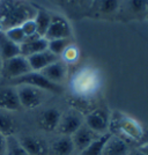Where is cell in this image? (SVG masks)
Masks as SVG:
<instances>
[{
  "label": "cell",
  "mask_w": 148,
  "mask_h": 155,
  "mask_svg": "<svg viewBox=\"0 0 148 155\" xmlns=\"http://www.w3.org/2000/svg\"><path fill=\"white\" fill-rule=\"evenodd\" d=\"M36 9L26 0H0V30L5 31L34 19Z\"/></svg>",
  "instance_id": "cell-1"
},
{
  "label": "cell",
  "mask_w": 148,
  "mask_h": 155,
  "mask_svg": "<svg viewBox=\"0 0 148 155\" xmlns=\"http://www.w3.org/2000/svg\"><path fill=\"white\" fill-rule=\"evenodd\" d=\"M109 130L119 134L117 137L120 138L123 136L132 141H140L145 134V131L138 120L119 111L111 114Z\"/></svg>",
  "instance_id": "cell-2"
},
{
  "label": "cell",
  "mask_w": 148,
  "mask_h": 155,
  "mask_svg": "<svg viewBox=\"0 0 148 155\" xmlns=\"http://www.w3.org/2000/svg\"><path fill=\"white\" fill-rule=\"evenodd\" d=\"M8 86H32V87H36L39 88L44 91H50V93H54V94H59L61 93V87L59 84H56L51 82L50 80H48L41 73V72H35L31 71L29 73H27L22 77H19L13 80H8L6 81Z\"/></svg>",
  "instance_id": "cell-3"
},
{
  "label": "cell",
  "mask_w": 148,
  "mask_h": 155,
  "mask_svg": "<svg viewBox=\"0 0 148 155\" xmlns=\"http://www.w3.org/2000/svg\"><path fill=\"white\" fill-rule=\"evenodd\" d=\"M29 72H31V67L28 63V59L21 54L2 61L1 77L5 79V81L22 77Z\"/></svg>",
  "instance_id": "cell-4"
},
{
  "label": "cell",
  "mask_w": 148,
  "mask_h": 155,
  "mask_svg": "<svg viewBox=\"0 0 148 155\" xmlns=\"http://www.w3.org/2000/svg\"><path fill=\"white\" fill-rule=\"evenodd\" d=\"M16 91L21 107L26 109H35L45 100V91L32 86H19Z\"/></svg>",
  "instance_id": "cell-5"
},
{
  "label": "cell",
  "mask_w": 148,
  "mask_h": 155,
  "mask_svg": "<svg viewBox=\"0 0 148 155\" xmlns=\"http://www.w3.org/2000/svg\"><path fill=\"white\" fill-rule=\"evenodd\" d=\"M72 29L67 20L60 15H52L49 29L45 34L44 38L46 41L58 38H71Z\"/></svg>",
  "instance_id": "cell-6"
},
{
  "label": "cell",
  "mask_w": 148,
  "mask_h": 155,
  "mask_svg": "<svg viewBox=\"0 0 148 155\" xmlns=\"http://www.w3.org/2000/svg\"><path fill=\"white\" fill-rule=\"evenodd\" d=\"M110 123V115L104 109H96L86 117V125L97 134L108 133Z\"/></svg>",
  "instance_id": "cell-7"
},
{
  "label": "cell",
  "mask_w": 148,
  "mask_h": 155,
  "mask_svg": "<svg viewBox=\"0 0 148 155\" xmlns=\"http://www.w3.org/2000/svg\"><path fill=\"white\" fill-rule=\"evenodd\" d=\"M82 125L84 124H82L81 114L75 111V110H70V111H67L65 114L64 116H61L57 130H58L59 133H61L63 136L71 137Z\"/></svg>",
  "instance_id": "cell-8"
},
{
  "label": "cell",
  "mask_w": 148,
  "mask_h": 155,
  "mask_svg": "<svg viewBox=\"0 0 148 155\" xmlns=\"http://www.w3.org/2000/svg\"><path fill=\"white\" fill-rule=\"evenodd\" d=\"M45 50H48V41L44 37H41L37 34L26 37L25 42L20 45V53L26 58Z\"/></svg>",
  "instance_id": "cell-9"
},
{
  "label": "cell",
  "mask_w": 148,
  "mask_h": 155,
  "mask_svg": "<svg viewBox=\"0 0 148 155\" xmlns=\"http://www.w3.org/2000/svg\"><path fill=\"white\" fill-rule=\"evenodd\" d=\"M21 108L22 107L15 87L6 86L0 88V109L5 111H19Z\"/></svg>",
  "instance_id": "cell-10"
},
{
  "label": "cell",
  "mask_w": 148,
  "mask_h": 155,
  "mask_svg": "<svg viewBox=\"0 0 148 155\" xmlns=\"http://www.w3.org/2000/svg\"><path fill=\"white\" fill-rule=\"evenodd\" d=\"M21 146L29 155H48L49 147L43 138L36 136H25L19 139Z\"/></svg>",
  "instance_id": "cell-11"
},
{
  "label": "cell",
  "mask_w": 148,
  "mask_h": 155,
  "mask_svg": "<svg viewBox=\"0 0 148 155\" xmlns=\"http://www.w3.org/2000/svg\"><path fill=\"white\" fill-rule=\"evenodd\" d=\"M97 137L100 136H97V133L91 131L87 125H82L80 129L72 134L71 138L73 145H74V149H77V152L81 153L96 139Z\"/></svg>",
  "instance_id": "cell-12"
},
{
  "label": "cell",
  "mask_w": 148,
  "mask_h": 155,
  "mask_svg": "<svg viewBox=\"0 0 148 155\" xmlns=\"http://www.w3.org/2000/svg\"><path fill=\"white\" fill-rule=\"evenodd\" d=\"M41 73L48 80H50L51 82L59 84H61L65 80V78H66V74H67V65L61 59H59L57 61L50 64L49 66H46L45 68H43L41 71Z\"/></svg>",
  "instance_id": "cell-13"
},
{
  "label": "cell",
  "mask_w": 148,
  "mask_h": 155,
  "mask_svg": "<svg viewBox=\"0 0 148 155\" xmlns=\"http://www.w3.org/2000/svg\"><path fill=\"white\" fill-rule=\"evenodd\" d=\"M61 114L58 109L50 108V109L44 110L41 115L38 116V125L42 130H44L46 132H52L56 131L60 122Z\"/></svg>",
  "instance_id": "cell-14"
},
{
  "label": "cell",
  "mask_w": 148,
  "mask_h": 155,
  "mask_svg": "<svg viewBox=\"0 0 148 155\" xmlns=\"http://www.w3.org/2000/svg\"><path fill=\"white\" fill-rule=\"evenodd\" d=\"M28 63L31 67V71L35 72H41L43 68H45L46 66H49L50 64L54 63L60 59V57L53 54L52 52L49 50H45L43 52H39L36 54H32L30 57H27Z\"/></svg>",
  "instance_id": "cell-15"
},
{
  "label": "cell",
  "mask_w": 148,
  "mask_h": 155,
  "mask_svg": "<svg viewBox=\"0 0 148 155\" xmlns=\"http://www.w3.org/2000/svg\"><path fill=\"white\" fill-rule=\"evenodd\" d=\"M129 145L124 139L117 136H110L107 140L101 155H127Z\"/></svg>",
  "instance_id": "cell-16"
},
{
  "label": "cell",
  "mask_w": 148,
  "mask_h": 155,
  "mask_svg": "<svg viewBox=\"0 0 148 155\" xmlns=\"http://www.w3.org/2000/svg\"><path fill=\"white\" fill-rule=\"evenodd\" d=\"M20 45L8 38L4 31H0V57L4 60L20 56Z\"/></svg>",
  "instance_id": "cell-17"
},
{
  "label": "cell",
  "mask_w": 148,
  "mask_h": 155,
  "mask_svg": "<svg viewBox=\"0 0 148 155\" xmlns=\"http://www.w3.org/2000/svg\"><path fill=\"white\" fill-rule=\"evenodd\" d=\"M51 14L48 11L43 9V8H37L36 9V15L34 18V21H35V25H36L37 34L41 37H44L46 31H48L50 22H51Z\"/></svg>",
  "instance_id": "cell-18"
},
{
  "label": "cell",
  "mask_w": 148,
  "mask_h": 155,
  "mask_svg": "<svg viewBox=\"0 0 148 155\" xmlns=\"http://www.w3.org/2000/svg\"><path fill=\"white\" fill-rule=\"evenodd\" d=\"M16 129L18 125L13 117L6 112H0V133L5 138L14 137Z\"/></svg>",
  "instance_id": "cell-19"
},
{
  "label": "cell",
  "mask_w": 148,
  "mask_h": 155,
  "mask_svg": "<svg viewBox=\"0 0 148 155\" xmlns=\"http://www.w3.org/2000/svg\"><path fill=\"white\" fill-rule=\"evenodd\" d=\"M52 150L56 155H71L74 150V145L72 138L68 136H63L58 140L53 142Z\"/></svg>",
  "instance_id": "cell-20"
},
{
  "label": "cell",
  "mask_w": 148,
  "mask_h": 155,
  "mask_svg": "<svg viewBox=\"0 0 148 155\" xmlns=\"http://www.w3.org/2000/svg\"><path fill=\"white\" fill-rule=\"evenodd\" d=\"M110 136H111V133L108 132V133H104V134H101L100 137H97L87 148L80 153V155H101L104 145H105L107 140L110 138Z\"/></svg>",
  "instance_id": "cell-21"
},
{
  "label": "cell",
  "mask_w": 148,
  "mask_h": 155,
  "mask_svg": "<svg viewBox=\"0 0 148 155\" xmlns=\"http://www.w3.org/2000/svg\"><path fill=\"white\" fill-rule=\"evenodd\" d=\"M97 11L102 14H113L120 7L122 0H93Z\"/></svg>",
  "instance_id": "cell-22"
},
{
  "label": "cell",
  "mask_w": 148,
  "mask_h": 155,
  "mask_svg": "<svg viewBox=\"0 0 148 155\" xmlns=\"http://www.w3.org/2000/svg\"><path fill=\"white\" fill-rule=\"evenodd\" d=\"M72 44L71 38H58V39H51L48 41V50L52 52L53 54L60 57L63 52Z\"/></svg>",
  "instance_id": "cell-23"
},
{
  "label": "cell",
  "mask_w": 148,
  "mask_h": 155,
  "mask_svg": "<svg viewBox=\"0 0 148 155\" xmlns=\"http://www.w3.org/2000/svg\"><path fill=\"white\" fill-rule=\"evenodd\" d=\"M6 155H29V154L21 146L19 139H16L15 137H9V138H7Z\"/></svg>",
  "instance_id": "cell-24"
},
{
  "label": "cell",
  "mask_w": 148,
  "mask_h": 155,
  "mask_svg": "<svg viewBox=\"0 0 148 155\" xmlns=\"http://www.w3.org/2000/svg\"><path fill=\"white\" fill-rule=\"evenodd\" d=\"M4 32L6 34V36L11 41H13L14 43H16L19 45H21L25 42V39H26V36H25V34H23V31H22V29H21L20 26L9 28V29L5 30Z\"/></svg>",
  "instance_id": "cell-25"
},
{
  "label": "cell",
  "mask_w": 148,
  "mask_h": 155,
  "mask_svg": "<svg viewBox=\"0 0 148 155\" xmlns=\"http://www.w3.org/2000/svg\"><path fill=\"white\" fill-rule=\"evenodd\" d=\"M127 5L133 13L141 14L148 12V0H127Z\"/></svg>",
  "instance_id": "cell-26"
},
{
  "label": "cell",
  "mask_w": 148,
  "mask_h": 155,
  "mask_svg": "<svg viewBox=\"0 0 148 155\" xmlns=\"http://www.w3.org/2000/svg\"><path fill=\"white\" fill-rule=\"evenodd\" d=\"M61 58H63V61H67V63H73V61H75L79 57V51H77V46H74L73 44L68 46L64 52H63V54L60 56Z\"/></svg>",
  "instance_id": "cell-27"
},
{
  "label": "cell",
  "mask_w": 148,
  "mask_h": 155,
  "mask_svg": "<svg viewBox=\"0 0 148 155\" xmlns=\"http://www.w3.org/2000/svg\"><path fill=\"white\" fill-rule=\"evenodd\" d=\"M20 27H21V29H22V31H23L26 37H29V36H32V35H36L37 34V29H36V25H35L34 19L28 20L26 22H23Z\"/></svg>",
  "instance_id": "cell-28"
},
{
  "label": "cell",
  "mask_w": 148,
  "mask_h": 155,
  "mask_svg": "<svg viewBox=\"0 0 148 155\" xmlns=\"http://www.w3.org/2000/svg\"><path fill=\"white\" fill-rule=\"evenodd\" d=\"M7 148V138L0 133V155H6Z\"/></svg>",
  "instance_id": "cell-29"
},
{
  "label": "cell",
  "mask_w": 148,
  "mask_h": 155,
  "mask_svg": "<svg viewBox=\"0 0 148 155\" xmlns=\"http://www.w3.org/2000/svg\"><path fill=\"white\" fill-rule=\"evenodd\" d=\"M140 150H141L142 153L145 155H148V143H146V145H143L141 148H140Z\"/></svg>",
  "instance_id": "cell-30"
},
{
  "label": "cell",
  "mask_w": 148,
  "mask_h": 155,
  "mask_svg": "<svg viewBox=\"0 0 148 155\" xmlns=\"http://www.w3.org/2000/svg\"><path fill=\"white\" fill-rule=\"evenodd\" d=\"M84 1H90V0H68V2H72V4H82Z\"/></svg>",
  "instance_id": "cell-31"
},
{
  "label": "cell",
  "mask_w": 148,
  "mask_h": 155,
  "mask_svg": "<svg viewBox=\"0 0 148 155\" xmlns=\"http://www.w3.org/2000/svg\"><path fill=\"white\" fill-rule=\"evenodd\" d=\"M54 2H58L60 5H65V4H67L68 2V0H53Z\"/></svg>",
  "instance_id": "cell-32"
},
{
  "label": "cell",
  "mask_w": 148,
  "mask_h": 155,
  "mask_svg": "<svg viewBox=\"0 0 148 155\" xmlns=\"http://www.w3.org/2000/svg\"><path fill=\"white\" fill-rule=\"evenodd\" d=\"M130 155H145V154L142 153L140 149H138V150H135V152H133V153H131Z\"/></svg>",
  "instance_id": "cell-33"
},
{
  "label": "cell",
  "mask_w": 148,
  "mask_h": 155,
  "mask_svg": "<svg viewBox=\"0 0 148 155\" xmlns=\"http://www.w3.org/2000/svg\"><path fill=\"white\" fill-rule=\"evenodd\" d=\"M146 15H147V18H148V12H147V13H146Z\"/></svg>",
  "instance_id": "cell-34"
}]
</instances>
